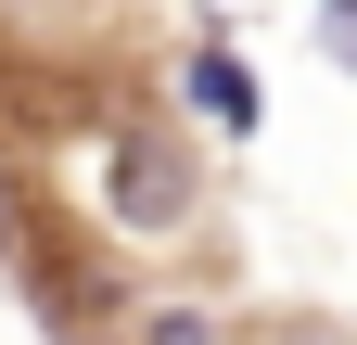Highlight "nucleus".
I'll list each match as a JSON object with an SVG mask.
<instances>
[{
    "label": "nucleus",
    "mask_w": 357,
    "mask_h": 345,
    "mask_svg": "<svg viewBox=\"0 0 357 345\" xmlns=\"http://www.w3.org/2000/svg\"><path fill=\"white\" fill-rule=\"evenodd\" d=\"M0 269H13V307H38V332H52V345L115 332V307H128L102 218H89V205H52L26 166L0 179Z\"/></svg>",
    "instance_id": "obj_1"
},
{
    "label": "nucleus",
    "mask_w": 357,
    "mask_h": 345,
    "mask_svg": "<svg viewBox=\"0 0 357 345\" xmlns=\"http://www.w3.org/2000/svg\"><path fill=\"white\" fill-rule=\"evenodd\" d=\"M89 218H102V243H178L204 218V141L178 128L153 90L102 115V154H89Z\"/></svg>",
    "instance_id": "obj_2"
},
{
    "label": "nucleus",
    "mask_w": 357,
    "mask_h": 345,
    "mask_svg": "<svg viewBox=\"0 0 357 345\" xmlns=\"http://www.w3.org/2000/svg\"><path fill=\"white\" fill-rule=\"evenodd\" d=\"M178 128H217V141H255L268 128V90H255V64H243V38L230 26H204L192 52H178Z\"/></svg>",
    "instance_id": "obj_3"
},
{
    "label": "nucleus",
    "mask_w": 357,
    "mask_h": 345,
    "mask_svg": "<svg viewBox=\"0 0 357 345\" xmlns=\"http://www.w3.org/2000/svg\"><path fill=\"white\" fill-rule=\"evenodd\" d=\"M128 345H255V320L230 307V294H128Z\"/></svg>",
    "instance_id": "obj_4"
},
{
    "label": "nucleus",
    "mask_w": 357,
    "mask_h": 345,
    "mask_svg": "<svg viewBox=\"0 0 357 345\" xmlns=\"http://www.w3.org/2000/svg\"><path fill=\"white\" fill-rule=\"evenodd\" d=\"M306 26H319V52H332V64L357 77V13H306Z\"/></svg>",
    "instance_id": "obj_5"
},
{
    "label": "nucleus",
    "mask_w": 357,
    "mask_h": 345,
    "mask_svg": "<svg viewBox=\"0 0 357 345\" xmlns=\"http://www.w3.org/2000/svg\"><path fill=\"white\" fill-rule=\"evenodd\" d=\"M281 345H357V332H344V320H319V332H281Z\"/></svg>",
    "instance_id": "obj_6"
},
{
    "label": "nucleus",
    "mask_w": 357,
    "mask_h": 345,
    "mask_svg": "<svg viewBox=\"0 0 357 345\" xmlns=\"http://www.w3.org/2000/svg\"><path fill=\"white\" fill-rule=\"evenodd\" d=\"M306 13H357V0H306Z\"/></svg>",
    "instance_id": "obj_7"
}]
</instances>
